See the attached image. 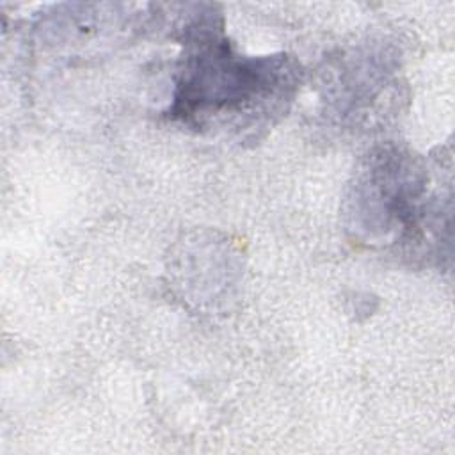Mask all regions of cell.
<instances>
[{
	"label": "cell",
	"instance_id": "1",
	"mask_svg": "<svg viewBox=\"0 0 455 455\" xmlns=\"http://www.w3.org/2000/svg\"><path fill=\"white\" fill-rule=\"evenodd\" d=\"M284 80L281 60L242 59L224 43L201 46L185 64L176 94L181 116L245 114L263 103Z\"/></svg>",
	"mask_w": 455,
	"mask_h": 455
}]
</instances>
